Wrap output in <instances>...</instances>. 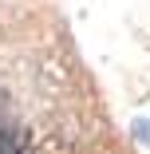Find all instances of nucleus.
Masks as SVG:
<instances>
[{"label":"nucleus","mask_w":150,"mask_h":154,"mask_svg":"<svg viewBox=\"0 0 150 154\" xmlns=\"http://www.w3.org/2000/svg\"><path fill=\"white\" fill-rule=\"evenodd\" d=\"M0 154H20V142L12 134H0Z\"/></svg>","instance_id":"f257e3e1"}]
</instances>
